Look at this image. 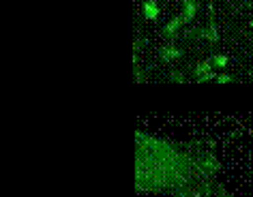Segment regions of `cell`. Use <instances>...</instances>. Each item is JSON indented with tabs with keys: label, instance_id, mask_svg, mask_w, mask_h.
Instances as JSON below:
<instances>
[{
	"label": "cell",
	"instance_id": "obj_1",
	"mask_svg": "<svg viewBox=\"0 0 253 197\" xmlns=\"http://www.w3.org/2000/svg\"><path fill=\"white\" fill-rule=\"evenodd\" d=\"M221 165L212 144L174 142L135 131V191L172 197H217Z\"/></svg>",
	"mask_w": 253,
	"mask_h": 197
},
{
	"label": "cell",
	"instance_id": "obj_2",
	"mask_svg": "<svg viewBox=\"0 0 253 197\" xmlns=\"http://www.w3.org/2000/svg\"><path fill=\"white\" fill-rule=\"evenodd\" d=\"M180 30H185V20H182V15L178 13L176 17H172L168 24H163L161 37H163V39H168V41H174L176 37L180 35Z\"/></svg>",
	"mask_w": 253,
	"mask_h": 197
},
{
	"label": "cell",
	"instance_id": "obj_3",
	"mask_svg": "<svg viewBox=\"0 0 253 197\" xmlns=\"http://www.w3.org/2000/svg\"><path fill=\"white\" fill-rule=\"evenodd\" d=\"M182 54L185 52H182L180 47H174V45H163V47H159V52H157V56H159V60L163 65H172V62L180 60Z\"/></svg>",
	"mask_w": 253,
	"mask_h": 197
},
{
	"label": "cell",
	"instance_id": "obj_4",
	"mask_svg": "<svg viewBox=\"0 0 253 197\" xmlns=\"http://www.w3.org/2000/svg\"><path fill=\"white\" fill-rule=\"evenodd\" d=\"M198 11H200V0H182L180 15H182V20H185V26H189V24L195 20Z\"/></svg>",
	"mask_w": 253,
	"mask_h": 197
},
{
	"label": "cell",
	"instance_id": "obj_5",
	"mask_svg": "<svg viewBox=\"0 0 253 197\" xmlns=\"http://www.w3.org/2000/svg\"><path fill=\"white\" fill-rule=\"evenodd\" d=\"M142 15L146 22H157L161 15L159 11V0H146V2L142 4Z\"/></svg>",
	"mask_w": 253,
	"mask_h": 197
},
{
	"label": "cell",
	"instance_id": "obj_6",
	"mask_svg": "<svg viewBox=\"0 0 253 197\" xmlns=\"http://www.w3.org/2000/svg\"><path fill=\"white\" fill-rule=\"evenodd\" d=\"M212 71H214L212 60L206 58V60H202V62H195V67H193V78H195V81H198V79H202L204 75L212 73Z\"/></svg>",
	"mask_w": 253,
	"mask_h": 197
},
{
	"label": "cell",
	"instance_id": "obj_7",
	"mask_svg": "<svg viewBox=\"0 0 253 197\" xmlns=\"http://www.w3.org/2000/svg\"><path fill=\"white\" fill-rule=\"evenodd\" d=\"M200 37H202V39H208L211 43H217L219 41V28H217V24H214V15H211L206 30H202Z\"/></svg>",
	"mask_w": 253,
	"mask_h": 197
},
{
	"label": "cell",
	"instance_id": "obj_8",
	"mask_svg": "<svg viewBox=\"0 0 253 197\" xmlns=\"http://www.w3.org/2000/svg\"><path fill=\"white\" fill-rule=\"evenodd\" d=\"M211 60H212V67L219 69V71H223V69L230 65V58L223 56V54H214V56H211Z\"/></svg>",
	"mask_w": 253,
	"mask_h": 197
},
{
	"label": "cell",
	"instance_id": "obj_9",
	"mask_svg": "<svg viewBox=\"0 0 253 197\" xmlns=\"http://www.w3.org/2000/svg\"><path fill=\"white\" fill-rule=\"evenodd\" d=\"M232 81H236V78L230 73H217V79H214V84H232Z\"/></svg>",
	"mask_w": 253,
	"mask_h": 197
},
{
	"label": "cell",
	"instance_id": "obj_10",
	"mask_svg": "<svg viewBox=\"0 0 253 197\" xmlns=\"http://www.w3.org/2000/svg\"><path fill=\"white\" fill-rule=\"evenodd\" d=\"M168 79L169 81H174V84H185V73H180V71H172V73H168Z\"/></svg>",
	"mask_w": 253,
	"mask_h": 197
},
{
	"label": "cell",
	"instance_id": "obj_11",
	"mask_svg": "<svg viewBox=\"0 0 253 197\" xmlns=\"http://www.w3.org/2000/svg\"><path fill=\"white\" fill-rule=\"evenodd\" d=\"M217 197H236V195H232L230 191H225V189H223V191H221V193H219Z\"/></svg>",
	"mask_w": 253,
	"mask_h": 197
},
{
	"label": "cell",
	"instance_id": "obj_12",
	"mask_svg": "<svg viewBox=\"0 0 253 197\" xmlns=\"http://www.w3.org/2000/svg\"><path fill=\"white\" fill-rule=\"evenodd\" d=\"M142 45H144V41H142V39H137V41H135V52H140Z\"/></svg>",
	"mask_w": 253,
	"mask_h": 197
},
{
	"label": "cell",
	"instance_id": "obj_13",
	"mask_svg": "<svg viewBox=\"0 0 253 197\" xmlns=\"http://www.w3.org/2000/svg\"><path fill=\"white\" fill-rule=\"evenodd\" d=\"M249 26H251V28H253V20H251V22H249Z\"/></svg>",
	"mask_w": 253,
	"mask_h": 197
}]
</instances>
